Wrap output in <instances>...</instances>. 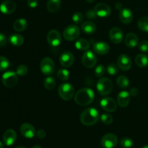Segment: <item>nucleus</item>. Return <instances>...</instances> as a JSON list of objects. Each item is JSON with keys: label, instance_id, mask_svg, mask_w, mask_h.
<instances>
[{"label": "nucleus", "instance_id": "7c9ffc66", "mask_svg": "<svg viewBox=\"0 0 148 148\" xmlns=\"http://www.w3.org/2000/svg\"><path fill=\"white\" fill-rule=\"evenodd\" d=\"M140 30L144 32H148V17H142L137 23Z\"/></svg>", "mask_w": 148, "mask_h": 148}, {"label": "nucleus", "instance_id": "4be33fe9", "mask_svg": "<svg viewBox=\"0 0 148 148\" xmlns=\"http://www.w3.org/2000/svg\"><path fill=\"white\" fill-rule=\"evenodd\" d=\"M124 43L129 48H134L138 45L139 38L135 33H130L126 36L124 38Z\"/></svg>", "mask_w": 148, "mask_h": 148}, {"label": "nucleus", "instance_id": "603ef678", "mask_svg": "<svg viewBox=\"0 0 148 148\" xmlns=\"http://www.w3.org/2000/svg\"><path fill=\"white\" fill-rule=\"evenodd\" d=\"M142 148H148V145H145V146H143V147Z\"/></svg>", "mask_w": 148, "mask_h": 148}, {"label": "nucleus", "instance_id": "1a4fd4ad", "mask_svg": "<svg viewBox=\"0 0 148 148\" xmlns=\"http://www.w3.org/2000/svg\"><path fill=\"white\" fill-rule=\"evenodd\" d=\"M118 143V139L115 134L108 133L101 139V145L104 148H114Z\"/></svg>", "mask_w": 148, "mask_h": 148}, {"label": "nucleus", "instance_id": "9b49d317", "mask_svg": "<svg viewBox=\"0 0 148 148\" xmlns=\"http://www.w3.org/2000/svg\"><path fill=\"white\" fill-rule=\"evenodd\" d=\"M100 105L104 111L108 112H114L117 108L116 102L110 97L103 98L100 102Z\"/></svg>", "mask_w": 148, "mask_h": 148}, {"label": "nucleus", "instance_id": "2eb2a0df", "mask_svg": "<svg viewBox=\"0 0 148 148\" xmlns=\"http://www.w3.org/2000/svg\"><path fill=\"white\" fill-rule=\"evenodd\" d=\"M20 133L25 138L31 139L36 134V130L32 124L29 123H24L20 126Z\"/></svg>", "mask_w": 148, "mask_h": 148}, {"label": "nucleus", "instance_id": "a878e982", "mask_svg": "<svg viewBox=\"0 0 148 148\" xmlns=\"http://www.w3.org/2000/svg\"><path fill=\"white\" fill-rule=\"evenodd\" d=\"M135 63L140 67H146L148 66V56L144 53L137 55L135 57Z\"/></svg>", "mask_w": 148, "mask_h": 148}, {"label": "nucleus", "instance_id": "f257e3e1", "mask_svg": "<svg viewBox=\"0 0 148 148\" xmlns=\"http://www.w3.org/2000/svg\"><path fill=\"white\" fill-rule=\"evenodd\" d=\"M95 98V93L92 89L84 88L77 91L75 95V101L77 105L85 106L92 103Z\"/></svg>", "mask_w": 148, "mask_h": 148}, {"label": "nucleus", "instance_id": "6e6552de", "mask_svg": "<svg viewBox=\"0 0 148 148\" xmlns=\"http://www.w3.org/2000/svg\"><path fill=\"white\" fill-rule=\"evenodd\" d=\"M82 63L88 69L93 68L97 63V57L94 52L90 50L86 51L82 55Z\"/></svg>", "mask_w": 148, "mask_h": 148}, {"label": "nucleus", "instance_id": "b1692460", "mask_svg": "<svg viewBox=\"0 0 148 148\" xmlns=\"http://www.w3.org/2000/svg\"><path fill=\"white\" fill-rule=\"evenodd\" d=\"M27 22L25 19L20 18L16 20L13 23V28L17 32H23L27 28Z\"/></svg>", "mask_w": 148, "mask_h": 148}, {"label": "nucleus", "instance_id": "473e14b6", "mask_svg": "<svg viewBox=\"0 0 148 148\" xmlns=\"http://www.w3.org/2000/svg\"><path fill=\"white\" fill-rule=\"evenodd\" d=\"M119 67L118 64H116L114 63H111L108 65L106 70L108 75L114 76V75H117L119 73Z\"/></svg>", "mask_w": 148, "mask_h": 148}, {"label": "nucleus", "instance_id": "412c9836", "mask_svg": "<svg viewBox=\"0 0 148 148\" xmlns=\"http://www.w3.org/2000/svg\"><path fill=\"white\" fill-rule=\"evenodd\" d=\"M119 19L124 24H129L133 20V13L128 8H123L119 12Z\"/></svg>", "mask_w": 148, "mask_h": 148}, {"label": "nucleus", "instance_id": "09e8293b", "mask_svg": "<svg viewBox=\"0 0 148 148\" xmlns=\"http://www.w3.org/2000/svg\"><path fill=\"white\" fill-rule=\"evenodd\" d=\"M0 148H4V145L1 142H0Z\"/></svg>", "mask_w": 148, "mask_h": 148}, {"label": "nucleus", "instance_id": "79ce46f5", "mask_svg": "<svg viewBox=\"0 0 148 148\" xmlns=\"http://www.w3.org/2000/svg\"><path fill=\"white\" fill-rule=\"evenodd\" d=\"M8 39H7V36L3 33H0V47L4 46L7 43Z\"/></svg>", "mask_w": 148, "mask_h": 148}, {"label": "nucleus", "instance_id": "9d476101", "mask_svg": "<svg viewBox=\"0 0 148 148\" xmlns=\"http://www.w3.org/2000/svg\"><path fill=\"white\" fill-rule=\"evenodd\" d=\"M47 41L53 47L59 46L62 43V36L56 30H51L47 34Z\"/></svg>", "mask_w": 148, "mask_h": 148}, {"label": "nucleus", "instance_id": "a18cd8bd", "mask_svg": "<svg viewBox=\"0 0 148 148\" xmlns=\"http://www.w3.org/2000/svg\"><path fill=\"white\" fill-rule=\"evenodd\" d=\"M130 95H131V96H133V97L137 96L139 94V90L136 88H131L130 91Z\"/></svg>", "mask_w": 148, "mask_h": 148}, {"label": "nucleus", "instance_id": "393cba45", "mask_svg": "<svg viewBox=\"0 0 148 148\" xmlns=\"http://www.w3.org/2000/svg\"><path fill=\"white\" fill-rule=\"evenodd\" d=\"M9 41L14 46H21L24 43V38L21 35L14 33L9 37Z\"/></svg>", "mask_w": 148, "mask_h": 148}, {"label": "nucleus", "instance_id": "ddd939ff", "mask_svg": "<svg viewBox=\"0 0 148 148\" xmlns=\"http://www.w3.org/2000/svg\"><path fill=\"white\" fill-rule=\"evenodd\" d=\"M109 38L112 43L119 44L122 41L124 38L123 31L118 27H112L109 31Z\"/></svg>", "mask_w": 148, "mask_h": 148}, {"label": "nucleus", "instance_id": "dca6fc26", "mask_svg": "<svg viewBox=\"0 0 148 148\" xmlns=\"http://www.w3.org/2000/svg\"><path fill=\"white\" fill-rule=\"evenodd\" d=\"M75 62L74 55L69 51H64L62 53L59 58V62L63 67H70Z\"/></svg>", "mask_w": 148, "mask_h": 148}, {"label": "nucleus", "instance_id": "2f4dec72", "mask_svg": "<svg viewBox=\"0 0 148 148\" xmlns=\"http://www.w3.org/2000/svg\"><path fill=\"white\" fill-rule=\"evenodd\" d=\"M70 75H69V72L66 69H59L57 72V77L59 78L60 80L62 81H66L69 79Z\"/></svg>", "mask_w": 148, "mask_h": 148}, {"label": "nucleus", "instance_id": "423d86ee", "mask_svg": "<svg viewBox=\"0 0 148 148\" xmlns=\"http://www.w3.org/2000/svg\"><path fill=\"white\" fill-rule=\"evenodd\" d=\"M80 34V30L79 27L75 25H71L65 27L63 31L64 38L66 40L69 41H73L77 40Z\"/></svg>", "mask_w": 148, "mask_h": 148}, {"label": "nucleus", "instance_id": "39448f33", "mask_svg": "<svg viewBox=\"0 0 148 148\" xmlns=\"http://www.w3.org/2000/svg\"><path fill=\"white\" fill-rule=\"evenodd\" d=\"M1 82L3 85L7 88H14L17 85V82H18L17 73L13 71L6 72L1 76Z\"/></svg>", "mask_w": 148, "mask_h": 148}, {"label": "nucleus", "instance_id": "6ab92c4d", "mask_svg": "<svg viewBox=\"0 0 148 148\" xmlns=\"http://www.w3.org/2000/svg\"><path fill=\"white\" fill-rule=\"evenodd\" d=\"M93 51L99 55H105L109 52L110 46L107 43L103 41L96 42L92 46Z\"/></svg>", "mask_w": 148, "mask_h": 148}, {"label": "nucleus", "instance_id": "7ed1b4c3", "mask_svg": "<svg viewBox=\"0 0 148 148\" xmlns=\"http://www.w3.org/2000/svg\"><path fill=\"white\" fill-rule=\"evenodd\" d=\"M98 92L103 96L109 95L113 90V83L111 79L107 77H102L98 79L96 85Z\"/></svg>", "mask_w": 148, "mask_h": 148}, {"label": "nucleus", "instance_id": "f3484780", "mask_svg": "<svg viewBox=\"0 0 148 148\" xmlns=\"http://www.w3.org/2000/svg\"><path fill=\"white\" fill-rule=\"evenodd\" d=\"M117 64L122 71H128L132 66V60L128 55L121 54L119 56Z\"/></svg>", "mask_w": 148, "mask_h": 148}, {"label": "nucleus", "instance_id": "20e7f679", "mask_svg": "<svg viewBox=\"0 0 148 148\" xmlns=\"http://www.w3.org/2000/svg\"><path fill=\"white\" fill-rule=\"evenodd\" d=\"M58 93L62 99L69 101L75 95V88L71 83H62L59 86Z\"/></svg>", "mask_w": 148, "mask_h": 148}, {"label": "nucleus", "instance_id": "c85d7f7f", "mask_svg": "<svg viewBox=\"0 0 148 148\" xmlns=\"http://www.w3.org/2000/svg\"><path fill=\"white\" fill-rule=\"evenodd\" d=\"M116 84L119 88H127L130 85V80L125 75H119L116 79Z\"/></svg>", "mask_w": 148, "mask_h": 148}, {"label": "nucleus", "instance_id": "f03ea898", "mask_svg": "<svg viewBox=\"0 0 148 148\" xmlns=\"http://www.w3.org/2000/svg\"><path fill=\"white\" fill-rule=\"evenodd\" d=\"M80 121L85 126H92L99 119V112L95 108H88L80 115Z\"/></svg>", "mask_w": 148, "mask_h": 148}, {"label": "nucleus", "instance_id": "72a5a7b5", "mask_svg": "<svg viewBox=\"0 0 148 148\" xmlns=\"http://www.w3.org/2000/svg\"><path fill=\"white\" fill-rule=\"evenodd\" d=\"M27 72H28V68H27V66L26 65L21 64L17 66V69H16V73H17V75L18 76H25L27 74Z\"/></svg>", "mask_w": 148, "mask_h": 148}, {"label": "nucleus", "instance_id": "a211bd4d", "mask_svg": "<svg viewBox=\"0 0 148 148\" xmlns=\"http://www.w3.org/2000/svg\"><path fill=\"white\" fill-rule=\"evenodd\" d=\"M3 143L5 145L11 146L17 140V133L13 130H7L3 134Z\"/></svg>", "mask_w": 148, "mask_h": 148}, {"label": "nucleus", "instance_id": "c03bdc74", "mask_svg": "<svg viewBox=\"0 0 148 148\" xmlns=\"http://www.w3.org/2000/svg\"><path fill=\"white\" fill-rule=\"evenodd\" d=\"M27 4L30 8H36L38 6V0H27Z\"/></svg>", "mask_w": 148, "mask_h": 148}, {"label": "nucleus", "instance_id": "f8f14e48", "mask_svg": "<svg viewBox=\"0 0 148 148\" xmlns=\"http://www.w3.org/2000/svg\"><path fill=\"white\" fill-rule=\"evenodd\" d=\"M97 16L100 17H108L111 14V9L105 3H99L96 4L93 9Z\"/></svg>", "mask_w": 148, "mask_h": 148}, {"label": "nucleus", "instance_id": "49530a36", "mask_svg": "<svg viewBox=\"0 0 148 148\" xmlns=\"http://www.w3.org/2000/svg\"><path fill=\"white\" fill-rule=\"evenodd\" d=\"M115 7L117 9V10H121V9H123V8H122V4H121V2H117V3H116Z\"/></svg>", "mask_w": 148, "mask_h": 148}, {"label": "nucleus", "instance_id": "f704fd0d", "mask_svg": "<svg viewBox=\"0 0 148 148\" xmlns=\"http://www.w3.org/2000/svg\"><path fill=\"white\" fill-rule=\"evenodd\" d=\"M10 66V61L3 56H0V72L4 71Z\"/></svg>", "mask_w": 148, "mask_h": 148}, {"label": "nucleus", "instance_id": "de8ad7c7", "mask_svg": "<svg viewBox=\"0 0 148 148\" xmlns=\"http://www.w3.org/2000/svg\"><path fill=\"white\" fill-rule=\"evenodd\" d=\"M32 148H42V147L39 145H34Z\"/></svg>", "mask_w": 148, "mask_h": 148}, {"label": "nucleus", "instance_id": "5701e85b", "mask_svg": "<svg viewBox=\"0 0 148 148\" xmlns=\"http://www.w3.org/2000/svg\"><path fill=\"white\" fill-rule=\"evenodd\" d=\"M81 29L86 34L91 35L96 31V25L92 22L85 21L81 24Z\"/></svg>", "mask_w": 148, "mask_h": 148}, {"label": "nucleus", "instance_id": "4468645a", "mask_svg": "<svg viewBox=\"0 0 148 148\" xmlns=\"http://www.w3.org/2000/svg\"><path fill=\"white\" fill-rule=\"evenodd\" d=\"M17 5L12 0H5L0 4V11L4 14H10L14 12Z\"/></svg>", "mask_w": 148, "mask_h": 148}, {"label": "nucleus", "instance_id": "3c124183", "mask_svg": "<svg viewBox=\"0 0 148 148\" xmlns=\"http://www.w3.org/2000/svg\"><path fill=\"white\" fill-rule=\"evenodd\" d=\"M15 148H26V147H23V146H18V147H15Z\"/></svg>", "mask_w": 148, "mask_h": 148}, {"label": "nucleus", "instance_id": "e433bc0d", "mask_svg": "<svg viewBox=\"0 0 148 148\" xmlns=\"http://www.w3.org/2000/svg\"><path fill=\"white\" fill-rule=\"evenodd\" d=\"M120 145L124 148H131L133 145V141L132 139L129 138V137H124V138L121 139Z\"/></svg>", "mask_w": 148, "mask_h": 148}, {"label": "nucleus", "instance_id": "a19ab883", "mask_svg": "<svg viewBox=\"0 0 148 148\" xmlns=\"http://www.w3.org/2000/svg\"><path fill=\"white\" fill-rule=\"evenodd\" d=\"M86 17L88 19H95L97 17V14L94 10H89L85 13Z\"/></svg>", "mask_w": 148, "mask_h": 148}, {"label": "nucleus", "instance_id": "ea45409f", "mask_svg": "<svg viewBox=\"0 0 148 148\" xmlns=\"http://www.w3.org/2000/svg\"><path fill=\"white\" fill-rule=\"evenodd\" d=\"M139 49L143 53H147L148 52V41L147 40H143L140 42L138 45Z\"/></svg>", "mask_w": 148, "mask_h": 148}, {"label": "nucleus", "instance_id": "cd10ccee", "mask_svg": "<svg viewBox=\"0 0 148 148\" xmlns=\"http://www.w3.org/2000/svg\"><path fill=\"white\" fill-rule=\"evenodd\" d=\"M61 7V0H49L47 3V10L51 13L59 11Z\"/></svg>", "mask_w": 148, "mask_h": 148}, {"label": "nucleus", "instance_id": "c9c22d12", "mask_svg": "<svg viewBox=\"0 0 148 148\" xmlns=\"http://www.w3.org/2000/svg\"><path fill=\"white\" fill-rule=\"evenodd\" d=\"M101 120L103 124L106 125H110L113 122V116L108 114H103L101 116Z\"/></svg>", "mask_w": 148, "mask_h": 148}, {"label": "nucleus", "instance_id": "bb28decb", "mask_svg": "<svg viewBox=\"0 0 148 148\" xmlns=\"http://www.w3.org/2000/svg\"><path fill=\"white\" fill-rule=\"evenodd\" d=\"M75 47L79 51H86L89 50L90 47V44L89 41L87 40L85 38H80L77 40L75 42Z\"/></svg>", "mask_w": 148, "mask_h": 148}, {"label": "nucleus", "instance_id": "8fccbe9b", "mask_svg": "<svg viewBox=\"0 0 148 148\" xmlns=\"http://www.w3.org/2000/svg\"><path fill=\"white\" fill-rule=\"evenodd\" d=\"M85 1H88V2H89V3H92V2H93L95 0H85Z\"/></svg>", "mask_w": 148, "mask_h": 148}, {"label": "nucleus", "instance_id": "4c0bfd02", "mask_svg": "<svg viewBox=\"0 0 148 148\" xmlns=\"http://www.w3.org/2000/svg\"><path fill=\"white\" fill-rule=\"evenodd\" d=\"M72 21L75 23V24H79L83 20V14L82 12H77L75 14L72 15Z\"/></svg>", "mask_w": 148, "mask_h": 148}, {"label": "nucleus", "instance_id": "aec40b11", "mask_svg": "<svg viewBox=\"0 0 148 148\" xmlns=\"http://www.w3.org/2000/svg\"><path fill=\"white\" fill-rule=\"evenodd\" d=\"M130 99H131V95L130 92L126 90H123L120 92L117 96V103L119 106L125 108L130 103Z\"/></svg>", "mask_w": 148, "mask_h": 148}, {"label": "nucleus", "instance_id": "58836bf2", "mask_svg": "<svg viewBox=\"0 0 148 148\" xmlns=\"http://www.w3.org/2000/svg\"><path fill=\"white\" fill-rule=\"evenodd\" d=\"M106 72V68L103 65H98L95 69V75L96 77H101L104 75Z\"/></svg>", "mask_w": 148, "mask_h": 148}, {"label": "nucleus", "instance_id": "c756f323", "mask_svg": "<svg viewBox=\"0 0 148 148\" xmlns=\"http://www.w3.org/2000/svg\"><path fill=\"white\" fill-rule=\"evenodd\" d=\"M43 85H44V88L46 90H51L54 89V88L56 87V80L53 77L49 76L44 79Z\"/></svg>", "mask_w": 148, "mask_h": 148}, {"label": "nucleus", "instance_id": "37998d69", "mask_svg": "<svg viewBox=\"0 0 148 148\" xmlns=\"http://www.w3.org/2000/svg\"><path fill=\"white\" fill-rule=\"evenodd\" d=\"M36 135L37 136V137H38L39 139H43L46 137V132H45V130H39L36 132Z\"/></svg>", "mask_w": 148, "mask_h": 148}, {"label": "nucleus", "instance_id": "0eeeda50", "mask_svg": "<svg viewBox=\"0 0 148 148\" xmlns=\"http://www.w3.org/2000/svg\"><path fill=\"white\" fill-rule=\"evenodd\" d=\"M40 71L43 75L50 76L55 71V64L53 59L49 57H45L41 60L40 64Z\"/></svg>", "mask_w": 148, "mask_h": 148}]
</instances>
